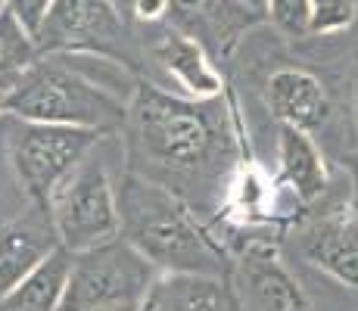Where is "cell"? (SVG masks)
I'll return each instance as SVG.
<instances>
[{
	"mask_svg": "<svg viewBox=\"0 0 358 311\" xmlns=\"http://www.w3.org/2000/svg\"><path fill=\"white\" fill-rule=\"evenodd\" d=\"M131 171L159 181L187 203L222 190L237 162V143L222 96L194 100L156 81H137L128 100Z\"/></svg>",
	"mask_w": 358,
	"mask_h": 311,
	"instance_id": "cell-1",
	"label": "cell"
},
{
	"mask_svg": "<svg viewBox=\"0 0 358 311\" xmlns=\"http://www.w3.org/2000/svg\"><path fill=\"white\" fill-rule=\"evenodd\" d=\"M119 218L122 240L159 274H222V259L199 227L194 205L171 187L128 171L119 184Z\"/></svg>",
	"mask_w": 358,
	"mask_h": 311,
	"instance_id": "cell-2",
	"label": "cell"
},
{
	"mask_svg": "<svg viewBox=\"0 0 358 311\" xmlns=\"http://www.w3.org/2000/svg\"><path fill=\"white\" fill-rule=\"evenodd\" d=\"M6 115L25 122L87 128L97 134H119L128 122V100L113 87L81 68L63 62V57H41L25 78L6 94Z\"/></svg>",
	"mask_w": 358,
	"mask_h": 311,
	"instance_id": "cell-3",
	"label": "cell"
},
{
	"mask_svg": "<svg viewBox=\"0 0 358 311\" xmlns=\"http://www.w3.org/2000/svg\"><path fill=\"white\" fill-rule=\"evenodd\" d=\"M38 57H103L134 68L143 47L115 0H53L34 31Z\"/></svg>",
	"mask_w": 358,
	"mask_h": 311,
	"instance_id": "cell-4",
	"label": "cell"
},
{
	"mask_svg": "<svg viewBox=\"0 0 358 311\" xmlns=\"http://www.w3.org/2000/svg\"><path fill=\"white\" fill-rule=\"evenodd\" d=\"M6 153L16 171L22 190L31 203L47 205L59 184L97 150L106 134L87 128H66V124L25 122L16 115H6Z\"/></svg>",
	"mask_w": 358,
	"mask_h": 311,
	"instance_id": "cell-5",
	"label": "cell"
},
{
	"mask_svg": "<svg viewBox=\"0 0 358 311\" xmlns=\"http://www.w3.org/2000/svg\"><path fill=\"white\" fill-rule=\"evenodd\" d=\"M47 209L53 215L59 246L72 255L122 237L119 187L113 184L106 162L97 153L87 156L53 190Z\"/></svg>",
	"mask_w": 358,
	"mask_h": 311,
	"instance_id": "cell-6",
	"label": "cell"
},
{
	"mask_svg": "<svg viewBox=\"0 0 358 311\" xmlns=\"http://www.w3.org/2000/svg\"><path fill=\"white\" fill-rule=\"evenodd\" d=\"M162 274L128 240L115 237L103 246L72 255L69 283L59 311H94L109 305H141Z\"/></svg>",
	"mask_w": 358,
	"mask_h": 311,
	"instance_id": "cell-7",
	"label": "cell"
},
{
	"mask_svg": "<svg viewBox=\"0 0 358 311\" xmlns=\"http://www.w3.org/2000/svg\"><path fill=\"white\" fill-rule=\"evenodd\" d=\"M265 19V13L243 0H169L165 10V25L196 41L215 66H222Z\"/></svg>",
	"mask_w": 358,
	"mask_h": 311,
	"instance_id": "cell-8",
	"label": "cell"
},
{
	"mask_svg": "<svg viewBox=\"0 0 358 311\" xmlns=\"http://www.w3.org/2000/svg\"><path fill=\"white\" fill-rule=\"evenodd\" d=\"M143 57L153 59V66L165 72L178 87L184 91V96L194 100H212L222 96L224 81L222 72L215 68V62L209 59V53L190 41L187 34L175 31L171 25H143Z\"/></svg>",
	"mask_w": 358,
	"mask_h": 311,
	"instance_id": "cell-9",
	"label": "cell"
},
{
	"mask_svg": "<svg viewBox=\"0 0 358 311\" xmlns=\"http://www.w3.org/2000/svg\"><path fill=\"white\" fill-rule=\"evenodd\" d=\"M59 249L57 227L47 205L31 203L29 212L0 224V299L19 287Z\"/></svg>",
	"mask_w": 358,
	"mask_h": 311,
	"instance_id": "cell-10",
	"label": "cell"
},
{
	"mask_svg": "<svg viewBox=\"0 0 358 311\" xmlns=\"http://www.w3.org/2000/svg\"><path fill=\"white\" fill-rule=\"evenodd\" d=\"M265 100L280 124L299 128L306 134L321 131L334 115L327 87L321 85L318 75L302 66H284L271 72L265 85Z\"/></svg>",
	"mask_w": 358,
	"mask_h": 311,
	"instance_id": "cell-11",
	"label": "cell"
},
{
	"mask_svg": "<svg viewBox=\"0 0 358 311\" xmlns=\"http://www.w3.org/2000/svg\"><path fill=\"white\" fill-rule=\"evenodd\" d=\"M243 305L252 311H312V302L293 280V274L268 249H252L240 259Z\"/></svg>",
	"mask_w": 358,
	"mask_h": 311,
	"instance_id": "cell-12",
	"label": "cell"
},
{
	"mask_svg": "<svg viewBox=\"0 0 358 311\" xmlns=\"http://www.w3.org/2000/svg\"><path fill=\"white\" fill-rule=\"evenodd\" d=\"M302 255L340 283L358 289V224L349 218H324L302 233Z\"/></svg>",
	"mask_w": 358,
	"mask_h": 311,
	"instance_id": "cell-13",
	"label": "cell"
},
{
	"mask_svg": "<svg viewBox=\"0 0 358 311\" xmlns=\"http://www.w3.org/2000/svg\"><path fill=\"white\" fill-rule=\"evenodd\" d=\"M72 268V252L59 246L41 268L0 299V311H59Z\"/></svg>",
	"mask_w": 358,
	"mask_h": 311,
	"instance_id": "cell-14",
	"label": "cell"
},
{
	"mask_svg": "<svg viewBox=\"0 0 358 311\" xmlns=\"http://www.w3.org/2000/svg\"><path fill=\"white\" fill-rule=\"evenodd\" d=\"M278 153H280V171L284 181L293 187V193L302 203H312L327 190V171L321 162L318 147L312 143V137L299 128L280 124L278 134Z\"/></svg>",
	"mask_w": 358,
	"mask_h": 311,
	"instance_id": "cell-15",
	"label": "cell"
},
{
	"mask_svg": "<svg viewBox=\"0 0 358 311\" xmlns=\"http://www.w3.org/2000/svg\"><path fill=\"white\" fill-rule=\"evenodd\" d=\"M38 59L34 34L10 10L0 13V94H10Z\"/></svg>",
	"mask_w": 358,
	"mask_h": 311,
	"instance_id": "cell-16",
	"label": "cell"
},
{
	"mask_svg": "<svg viewBox=\"0 0 358 311\" xmlns=\"http://www.w3.org/2000/svg\"><path fill=\"white\" fill-rule=\"evenodd\" d=\"M268 22L284 38L312 34V0H268Z\"/></svg>",
	"mask_w": 358,
	"mask_h": 311,
	"instance_id": "cell-17",
	"label": "cell"
},
{
	"mask_svg": "<svg viewBox=\"0 0 358 311\" xmlns=\"http://www.w3.org/2000/svg\"><path fill=\"white\" fill-rule=\"evenodd\" d=\"M358 0H312V34H334L352 25Z\"/></svg>",
	"mask_w": 358,
	"mask_h": 311,
	"instance_id": "cell-18",
	"label": "cell"
},
{
	"mask_svg": "<svg viewBox=\"0 0 358 311\" xmlns=\"http://www.w3.org/2000/svg\"><path fill=\"white\" fill-rule=\"evenodd\" d=\"M141 311H184L181 302H178L175 287H171V280H169V274H162V277L153 283L147 299L141 302Z\"/></svg>",
	"mask_w": 358,
	"mask_h": 311,
	"instance_id": "cell-19",
	"label": "cell"
},
{
	"mask_svg": "<svg viewBox=\"0 0 358 311\" xmlns=\"http://www.w3.org/2000/svg\"><path fill=\"white\" fill-rule=\"evenodd\" d=\"M50 3H53V0H10V13L34 34L41 29V22H44Z\"/></svg>",
	"mask_w": 358,
	"mask_h": 311,
	"instance_id": "cell-20",
	"label": "cell"
},
{
	"mask_svg": "<svg viewBox=\"0 0 358 311\" xmlns=\"http://www.w3.org/2000/svg\"><path fill=\"white\" fill-rule=\"evenodd\" d=\"M349 113H352V131L358 137V62H355V78H352V100H349Z\"/></svg>",
	"mask_w": 358,
	"mask_h": 311,
	"instance_id": "cell-21",
	"label": "cell"
},
{
	"mask_svg": "<svg viewBox=\"0 0 358 311\" xmlns=\"http://www.w3.org/2000/svg\"><path fill=\"white\" fill-rule=\"evenodd\" d=\"M115 6H119L122 16H125L128 22H131V6H134V0H115Z\"/></svg>",
	"mask_w": 358,
	"mask_h": 311,
	"instance_id": "cell-22",
	"label": "cell"
},
{
	"mask_svg": "<svg viewBox=\"0 0 358 311\" xmlns=\"http://www.w3.org/2000/svg\"><path fill=\"white\" fill-rule=\"evenodd\" d=\"M94 311H141V305L128 302V305H109V308H94Z\"/></svg>",
	"mask_w": 358,
	"mask_h": 311,
	"instance_id": "cell-23",
	"label": "cell"
},
{
	"mask_svg": "<svg viewBox=\"0 0 358 311\" xmlns=\"http://www.w3.org/2000/svg\"><path fill=\"white\" fill-rule=\"evenodd\" d=\"M243 3H250V6H256V10H262L268 16V0H243Z\"/></svg>",
	"mask_w": 358,
	"mask_h": 311,
	"instance_id": "cell-24",
	"label": "cell"
},
{
	"mask_svg": "<svg viewBox=\"0 0 358 311\" xmlns=\"http://www.w3.org/2000/svg\"><path fill=\"white\" fill-rule=\"evenodd\" d=\"M0 115H6V94H0Z\"/></svg>",
	"mask_w": 358,
	"mask_h": 311,
	"instance_id": "cell-25",
	"label": "cell"
},
{
	"mask_svg": "<svg viewBox=\"0 0 358 311\" xmlns=\"http://www.w3.org/2000/svg\"><path fill=\"white\" fill-rule=\"evenodd\" d=\"M10 10V0H0V13H6Z\"/></svg>",
	"mask_w": 358,
	"mask_h": 311,
	"instance_id": "cell-26",
	"label": "cell"
}]
</instances>
